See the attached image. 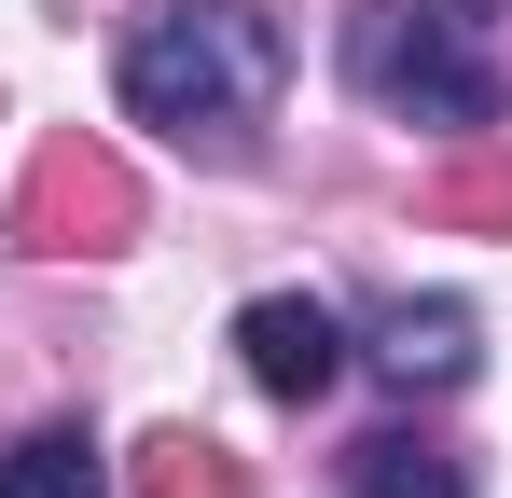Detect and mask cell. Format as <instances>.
<instances>
[{
  "label": "cell",
  "instance_id": "2",
  "mask_svg": "<svg viewBox=\"0 0 512 498\" xmlns=\"http://www.w3.org/2000/svg\"><path fill=\"white\" fill-rule=\"evenodd\" d=\"M499 14L512 0H360L346 83L429 139H471V125H499Z\"/></svg>",
  "mask_w": 512,
  "mask_h": 498
},
{
  "label": "cell",
  "instance_id": "3",
  "mask_svg": "<svg viewBox=\"0 0 512 498\" xmlns=\"http://www.w3.org/2000/svg\"><path fill=\"white\" fill-rule=\"evenodd\" d=\"M14 236L42 249V263L125 249V236H139V180H125V153H97V139H42L28 180H14Z\"/></svg>",
  "mask_w": 512,
  "mask_h": 498
},
{
  "label": "cell",
  "instance_id": "5",
  "mask_svg": "<svg viewBox=\"0 0 512 498\" xmlns=\"http://www.w3.org/2000/svg\"><path fill=\"white\" fill-rule=\"evenodd\" d=\"M236 360H250V388H263V402H319V388H333L360 346H346V319L319 305V291H263L250 319H236Z\"/></svg>",
  "mask_w": 512,
  "mask_h": 498
},
{
  "label": "cell",
  "instance_id": "6",
  "mask_svg": "<svg viewBox=\"0 0 512 498\" xmlns=\"http://www.w3.org/2000/svg\"><path fill=\"white\" fill-rule=\"evenodd\" d=\"M346 498H471V471H457V443H429V429H360V443H346Z\"/></svg>",
  "mask_w": 512,
  "mask_h": 498
},
{
  "label": "cell",
  "instance_id": "4",
  "mask_svg": "<svg viewBox=\"0 0 512 498\" xmlns=\"http://www.w3.org/2000/svg\"><path fill=\"white\" fill-rule=\"evenodd\" d=\"M360 360L402 388V402H443V388H471V360H485V332L457 291H402V305H374L360 319Z\"/></svg>",
  "mask_w": 512,
  "mask_h": 498
},
{
  "label": "cell",
  "instance_id": "1",
  "mask_svg": "<svg viewBox=\"0 0 512 498\" xmlns=\"http://www.w3.org/2000/svg\"><path fill=\"white\" fill-rule=\"evenodd\" d=\"M111 83H125L139 125H167L180 153L236 166L263 139V111H277V83H291V42H277L263 0H153L125 28V70Z\"/></svg>",
  "mask_w": 512,
  "mask_h": 498
},
{
  "label": "cell",
  "instance_id": "8",
  "mask_svg": "<svg viewBox=\"0 0 512 498\" xmlns=\"http://www.w3.org/2000/svg\"><path fill=\"white\" fill-rule=\"evenodd\" d=\"M139 498H250V471H236L208 429H153V443H139Z\"/></svg>",
  "mask_w": 512,
  "mask_h": 498
},
{
  "label": "cell",
  "instance_id": "7",
  "mask_svg": "<svg viewBox=\"0 0 512 498\" xmlns=\"http://www.w3.org/2000/svg\"><path fill=\"white\" fill-rule=\"evenodd\" d=\"M0 498H111L97 429H14V443H0Z\"/></svg>",
  "mask_w": 512,
  "mask_h": 498
},
{
  "label": "cell",
  "instance_id": "9",
  "mask_svg": "<svg viewBox=\"0 0 512 498\" xmlns=\"http://www.w3.org/2000/svg\"><path fill=\"white\" fill-rule=\"evenodd\" d=\"M429 222H457V236H512V153H471L429 180Z\"/></svg>",
  "mask_w": 512,
  "mask_h": 498
}]
</instances>
